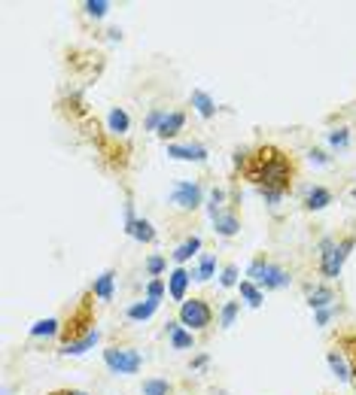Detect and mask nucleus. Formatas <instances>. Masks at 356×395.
I'll use <instances>...</instances> for the list:
<instances>
[{"label": "nucleus", "mask_w": 356, "mask_h": 395, "mask_svg": "<svg viewBox=\"0 0 356 395\" xmlns=\"http://www.w3.org/2000/svg\"><path fill=\"white\" fill-rule=\"evenodd\" d=\"M235 168L265 201H280L289 195L298 180V161L277 143H259L235 155Z\"/></svg>", "instance_id": "nucleus-1"}, {"label": "nucleus", "mask_w": 356, "mask_h": 395, "mask_svg": "<svg viewBox=\"0 0 356 395\" xmlns=\"http://www.w3.org/2000/svg\"><path fill=\"white\" fill-rule=\"evenodd\" d=\"M98 310H95V292H86L79 301H77V307L67 314V319H64V326H61V350H67V347L73 344H79V341H86V337L91 335H98Z\"/></svg>", "instance_id": "nucleus-2"}, {"label": "nucleus", "mask_w": 356, "mask_h": 395, "mask_svg": "<svg viewBox=\"0 0 356 395\" xmlns=\"http://www.w3.org/2000/svg\"><path fill=\"white\" fill-rule=\"evenodd\" d=\"M356 246V237L353 234H344L341 241H323V253H319V274L326 280H335L341 274L347 255Z\"/></svg>", "instance_id": "nucleus-3"}, {"label": "nucleus", "mask_w": 356, "mask_h": 395, "mask_svg": "<svg viewBox=\"0 0 356 395\" xmlns=\"http://www.w3.org/2000/svg\"><path fill=\"white\" fill-rule=\"evenodd\" d=\"M246 274H250V283H259V286H265V289H283L289 283L286 271H283L280 265L268 262L265 255H256Z\"/></svg>", "instance_id": "nucleus-4"}, {"label": "nucleus", "mask_w": 356, "mask_h": 395, "mask_svg": "<svg viewBox=\"0 0 356 395\" xmlns=\"http://www.w3.org/2000/svg\"><path fill=\"white\" fill-rule=\"evenodd\" d=\"M180 323L189 328V332H201L213 323V307L207 304V298H189L183 301L180 307Z\"/></svg>", "instance_id": "nucleus-5"}, {"label": "nucleus", "mask_w": 356, "mask_h": 395, "mask_svg": "<svg viewBox=\"0 0 356 395\" xmlns=\"http://www.w3.org/2000/svg\"><path fill=\"white\" fill-rule=\"evenodd\" d=\"M104 362L113 368L116 374H137L140 371V353L131 350V347H107L104 350Z\"/></svg>", "instance_id": "nucleus-6"}, {"label": "nucleus", "mask_w": 356, "mask_h": 395, "mask_svg": "<svg viewBox=\"0 0 356 395\" xmlns=\"http://www.w3.org/2000/svg\"><path fill=\"white\" fill-rule=\"evenodd\" d=\"M173 204L180 210H195L201 204V186L198 182H177L173 186Z\"/></svg>", "instance_id": "nucleus-7"}, {"label": "nucleus", "mask_w": 356, "mask_h": 395, "mask_svg": "<svg viewBox=\"0 0 356 395\" xmlns=\"http://www.w3.org/2000/svg\"><path fill=\"white\" fill-rule=\"evenodd\" d=\"M189 271L186 268H177V271H173L171 274V277H168V292H171V298L173 301H183V298H186V286H189Z\"/></svg>", "instance_id": "nucleus-8"}, {"label": "nucleus", "mask_w": 356, "mask_h": 395, "mask_svg": "<svg viewBox=\"0 0 356 395\" xmlns=\"http://www.w3.org/2000/svg\"><path fill=\"white\" fill-rule=\"evenodd\" d=\"M168 155H173V159H183V161H204L207 159V149L198 143H189V146H171Z\"/></svg>", "instance_id": "nucleus-9"}, {"label": "nucleus", "mask_w": 356, "mask_h": 395, "mask_svg": "<svg viewBox=\"0 0 356 395\" xmlns=\"http://www.w3.org/2000/svg\"><path fill=\"white\" fill-rule=\"evenodd\" d=\"M326 359H329V365H332V374H335L338 380H353V377H350V365H347L344 353L338 350V347H335V350H329Z\"/></svg>", "instance_id": "nucleus-10"}, {"label": "nucleus", "mask_w": 356, "mask_h": 395, "mask_svg": "<svg viewBox=\"0 0 356 395\" xmlns=\"http://www.w3.org/2000/svg\"><path fill=\"white\" fill-rule=\"evenodd\" d=\"M183 125H186V116H183L180 113V109H177V113H171V116H164V122L159 125V137H161V140H168V137H173V134H180V128Z\"/></svg>", "instance_id": "nucleus-11"}, {"label": "nucleus", "mask_w": 356, "mask_h": 395, "mask_svg": "<svg viewBox=\"0 0 356 395\" xmlns=\"http://www.w3.org/2000/svg\"><path fill=\"white\" fill-rule=\"evenodd\" d=\"M213 225H216V232H219V234L232 237V234L237 232V216L232 213V210H219V213L213 216Z\"/></svg>", "instance_id": "nucleus-12"}, {"label": "nucleus", "mask_w": 356, "mask_h": 395, "mask_svg": "<svg viewBox=\"0 0 356 395\" xmlns=\"http://www.w3.org/2000/svg\"><path fill=\"white\" fill-rule=\"evenodd\" d=\"M113 277H116L113 271H104V274H100V277L95 280V286H91L95 298H100V301H110V298H113Z\"/></svg>", "instance_id": "nucleus-13"}, {"label": "nucleus", "mask_w": 356, "mask_h": 395, "mask_svg": "<svg viewBox=\"0 0 356 395\" xmlns=\"http://www.w3.org/2000/svg\"><path fill=\"white\" fill-rule=\"evenodd\" d=\"M326 204H332V192H329V189L317 186V189L308 192V198H305V207L308 210H323Z\"/></svg>", "instance_id": "nucleus-14"}, {"label": "nucleus", "mask_w": 356, "mask_h": 395, "mask_svg": "<svg viewBox=\"0 0 356 395\" xmlns=\"http://www.w3.org/2000/svg\"><path fill=\"white\" fill-rule=\"evenodd\" d=\"M332 301H335V292L329 289V286H317V289L308 292V304L314 307V310H323L326 304H332Z\"/></svg>", "instance_id": "nucleus-15"}, {"label": "nucleus", "mask_w": 356, "mask_h": 395, "mask_svg": "<svg viewBox=\"0 0 356 395\" xmlns=\"http://www.w3.org/2000/svg\"><path fill=\"white\" fill-rule=\"evenodd\" d=\"M128 234L137 237V241H143V243L155 241V232H152V225L146 222V219H134V222H128Z\"/></svg>", "instance_id": "nucleus-16"}, {"label": "nucleus", "mask_w": 356, "mask_h": 395, "mask_svg": "<svg viewBox=\"0 0 356 395\" xmlns=\"http://www.w3.org/2000/svg\"><path fill=\"white\" fill-rule=\"evenodd\" d=\"M171 328V344L177 347V350H189V347H195V337H192V332H186V328H180L177 323H168Z\"/></svg>", "instance_id": "nucleus-17"}, {"label": "nucleus", "mask_w": 356, "mask_h": 395, "mask_svg": "<svg viewBox=\"0 0 356 395\" xmlns=\"http://www.w3.org/2000/svg\"><path fill=\"white\" fill-rule=\"evenodd\" d=\"M192 107H195L204 119H210L216 113V104H213V98H210L207 91H192Z\"/></svg>", "instance_id": "nucleus-18"}, {"label": "nucleus", "mask_w": 356, "mask_h": 395, "mask_svg": "<svg viewBox=\"0 0 356 395\" xmlns=\"http://www.w3.org/2000/svg\"><path fill=\"white\" fill-rule=\"evenodd\" d=\"M155 310H159V298H146L143 304H134V307H128V316L131 319H150Z\"/></svg>", "instance_id": "nucleus-19"}, {"label": "nucleus", "mask_w": 356, "mask_h": 395, "mask_svg": "<svg viewBox=\"0 0 356 395\" xmlns=\"http://www.w3.org/2000/svg\"><path fill=\"white\" fill-rule=\"evenodd\" d=\"M201 250V237H189V241H183L180 246H177V253H173V259L177 262H186V259H192Z\"/></svg>", "instance_id": "nucleus-20"}, {"label": "nucleus", "mask_w": 356, "mask_h": 395, "mask_svg": "<svg viewBox=\"0 0 356 395\" xmlns=\"http://www.w3.org/2000/svg\"><path fill=\"white\" fill-rule=\"evenodd\" d=\"M241 295L246 298V304H250V307H259V304H262V292H259V286H256V283H250V280L241 283Z\"/></svg>", "instance_id": "nucleus-21"}, {"label": "nucleus", "mask_w": 356, "mask_h": 395, "mask_svg": "<svg viewBox=\"0 0 356 395\" xmlns=\"http://www.w3.org/2000/svg\"><path fill=\"white\" fill-rule=\"evenodd\" d=\"M110 131H116V134H125L128 131V113L125 109H113V113H110Z\"/></svg>", "instance_id": "nucleus-22"}, {"label": "nucleus", "mask_w": 356, "mask_h": 395, "mask_svg": "<svg viewBox=\"0 0 356 395\" xmlns=\"http://www.w3.org/2000/svg\"><path fill=\"white\" fill-rule=\"evenodd\" d=\"M213 268H216L213 255H201V265H198V271L192 274V277H195V280H210V277H213Z\"/></svg>", "instance_id": "nucleus-23"}, {"label": "nucleus", "mask_w": 356, "mask_h": 395, "mask_svg": "<svg viewBox=\"0 0 356 395\" xmlns=\"http://www.w3.org/2000/svg\"><path fill=\"white\" fill-rule=\"evenodd\" d=\"M55 332H61V326H58V319H40L34 328H31V335L34 337H43V335H55Z\"/></svg>", "instance_id": "nucleus-24"}, {"label": "nucleus", "mask_w": 356, "mask_h": 395, "mask_svg": "<svg viewBox=\"0 0 356 395\" xmlns=\"http://www.w3.org/2000/svg\"><path fill=\"white\" fill-rule=\"evenodd\" d=\"M143 395H171V383L168 380H146Z\"/></svg>", "instance_id": "nucleus-25"}, {"label": "nucleus", "mask_w": 356, "mask_h": 395, "mask_svg": "<svg viewBox=\"0 0 356 395\" xmlns=\"http://www.w3.org/2000/svg\"><path fill=\"white\" fill-rule=\"evenodd\" d=\"M237 310H241V301H228V304L223 307V328H228V326L235 323Z\"/></svg>", "instance_id": "nucleus-26"}, {"label": "nucleus", "mask_w": 356, "mask_h": 395, "mask_svg": "<svg viewBox=\"0 0 356 395\" xmlns=\"http://www.w3.org/2000/svg\"><path fill=\"white\" fill-rule=\"evenodd\" d=\"M86 9H88V15L100 18V15H104L107 9H110V4H107V0H88V4H86Z\"/></svg>", "instance_id": "nucleus-27"}, {"label": "nucleus", "mask_w": 356, "mask_h": 395, "mask_svg": "<svg viewBox=\"0 0 356 395\" xmlns=\"http://www.w3.org/2000/svg\"><path fill=\"white\" fill-rule=\"evenodd\" d=\"M146 271H150L152 277H159V274L164 271V259H161V255H150V259H146Z\"/></svg>", "instance_id": "nucleus-28"}, {"label": "nucleus", "mask_w": 356, "mask_h": 395, "mask_svg": "<svg viewBox=\"0 0 356 395\" xmlns=\"http://www.w3.org/2000/svg\"><path fill=\"white\" fill-rule=\"evenodd\" d=\"M146 292H150V298H161V295H164V283H161L159 277H155V280L150 283V286H146Z\"/></svg>", "instance_id": "nucleus-29"}, {"label": "nucleus", "mask_w": 356, "mask_h": 395, "mask_svg": "<svg viewBox=\"0 0 356 395\" xmlns=\"http://www.w3.org/2000/svg\"><path fill=\"white\" fill-rule=\"evenodd\" d=\"M329 143H332V146H344L347 143V128H338V131L329 134Z\"/></svg>", "instance_id": "nucleus-30"}, {"label": "nucleus", "mask_w": 356, "mask_h": 395, "mask_svg": "<svg viewBox=\"0 0 356 395\" xmlns=\"http://www.w3.org/2000/svg\"><path fill=\"white\" fill-rule=\"evenodd\" d=\"M235 280H237V268L228 265V268L223 271V286H235Z\"/></svg>", "instance_id": "nucleus-31"}, {"label": "nucleus", "mask_w": 356, "mask_h": 395, "mask_svg": "<svg viewBox=\"0 0 356 395\" xmlns=\"http://www.w3.org/2000/svg\"><path fill=\"white\" fill-rule=\"evenodd\" d=\"M49 395H88V392H82V389H52Z\"/></svg>", "instance_id": "nucleus-32"}, {"label": "nucleus", "mask_w": 356, "mask_h": 395, "mask_svg": "<svg viewBox=\"0 0 356 395\" xmlns=\"http://www.w3.org/2000/svg\"><path fill=\"white\" fill-rule=\"evenodd\" d=\"M353 387H356V374H353Z\"/></svg>", "instance_id": "nucleus-33"}, {"label": "nucleus", "mask_w": 356, "mask_h": 395, "mask_svg": "<svg viewBox=\"0 0 356 395\" xmlns=\"http://www.w3.org/2000/svg\"><path fill=\"white\" fill-rule=\"evenodd\" d=\"M353 198H356V189H353Z\"/></svg>", "instance_id": "nucleus-34"}]
</instances>
